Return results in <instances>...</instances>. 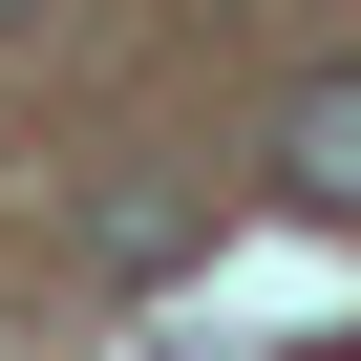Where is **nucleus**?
Masks as SVG:
<instances>
[{"mask_svg": "<svg viewBox=\"0 0 361 361\" xmlns=\"http://www.w3.org/2000/svg\"><path fill=\"white\" fill-rule=\"evenodd\" d=\"M276 192H298V213H340V234H361V64H319V85H298V106H276Z\"/></svg>", "mask_w": 361, "mask_h": 361, "instance_id": "obj_1", "label": "nucleus"}, {"mask_svg": "<svg viewBox=\"0 0 361 361\" xmlns=\"http://www.w3.org/2000/svg\"><path fill=\"white\" fill-rule=\"evenodd\" d=\"M0 22H22V0H0Z\"/></svg>", "mask_w": 361, "mask_h": 361, "instance_id": "obj_2", "label": "nucleus"}]
</instances>
